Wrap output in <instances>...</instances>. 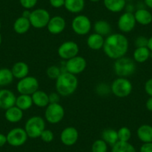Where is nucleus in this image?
Instances as JSON below:
<instances>
[{
	"mask_svg": "<svg viewBox=\"0 0 152 152\" xmlns=\"http://www.w3.org/2000/svg\"><path fill=\"white\" fill-rule=\"evenodd\" d=\"M1 26H2V25H1V22H0V29H1Z\"/></svg>",
	"mask_w": 152,
	"mask_h": 152,
	"instance_id": "51",
	"label": "nucleus"
},
{
	"mask_svg": "<svg viewBox=\"0 0 152 152\" xmlns=\"http://www.w3.org/2000/svg\"><path fill=\"white\" fill-rule=\"evenodd\" d=\"M17 96L12 91L8 89L0 90V108L7 110L14 106Z\"/></svg>",
	"mask_w": 152,
	"mask_h": 152,
	"instance_id": "16",
	"label": "nucleus"
},
{
	"mask_svg": "<svg viewBox=\"0 0 152 152\" xmlns=\"http://www.w3.org/2000/svg\"><path fill=\"white\" fill-rule=\"evenodd\" d=\"M66 23L65 19L61 16H54L51 17L49 23H48L47 30L51 34L58 35L62 33L66 28Z\"/></svg>",
	"mask_w": 152,
	"mask_h": 152,
	"instance_id": "15",
	"label": "nucleus"
},
{
	"mask_svg": "<svg viewBox=\"0 0 152 152\" xmlns=\"http://www.w3.org/2000/svg\"><path fill=\"white\" fill-rule=\"evenodd\" d=\"M7 143V137L6 135L0 133V148L5 145Z\"/></svg>",
	"mask_w": 152,
	"mask_h": 152,
	"instance_id": "43",
	"label": "nucleus"
},
{
	"mask_svg": "<svg viewBox=\"0 0 152 152\" xmlns=\"http://www.w3.org/2000/svg\"><path fill=\"white\" fill-rule=\"evenodd\" d=\"M137 23L142 26H148L152 23V14L145 8H139L134 13Z\"/></svg>",
	"mask_w": 152,
	"mask_h": 152,
	"instance_id": "21",
	"label": "nucleus"
},
{
	"mask_svg": "<svg viewBox=\"0 0 152 152\" xmlns=\"http://www.w3.org/2000/svg\"><path fill=\"white\" fill-rule=\"evenodd\" d=\"M31 27V23L28 19L23 17H20L14 21L13 25L14 31L18 34H24L27 33Z\"/></svg>",
	"mask_w": 152,
	"mask_h": 152,
	"instance_id": "22",
	"label": "nucleus"
},
{
	"mask_svg": "<svg viewBox=\"0 0 152 152\" xmlns=\"http://www.w3.org/2000/svg\"><path fill=\"white\" fill-rule=\"evenodd\" d=\"M39 81L34 76H26L19 80L17 84V90L20 94L31 96L34 93L39 90Z\"/></svg>",
	"mask_w": 152,
	"mask_h": 152,
	"instance_id": "9",
	"label": "nucleus"
},
{
	"mask_svg": "<svg viewBox=\"0 0 152 152\" xmlns=\"http://www.w3.org/2000/svg\"><path fill=\"white\" fill-rule=\"evenodd\" d=\"M65 110L60 103H49L46 107L44 119L49 123L56 125L64 119Z\"/></svg>",
	"mask_w": 152,
	"mask_h": 152,
	"instance_id": "6",
	"label": "nucleus"
},
{
	"mask_svg": "<svg viewBox=\"0 0 152 152\" xmlns=\"http://www.w3.org/2000/svg\"><path fill=\"white\" fill-rule=\"evenodd\" d=\"M104 7L112 13H119L126 6V0H103Z\"/></svg>",
	"mask_w": 152,
	"mask_h": 152,
	"instance_id": "24",
	"label": "nucleus"
},
{
	"mask_svg": "<svg viewBox=\"0 0 152 152\" xmlns=\"http://www.w3.org/2000/svg\"><path fill=\"white\" fill-rule=\"evenodd\" d=\"M90 2H99V1H100V0H90Z\"/></svg>",
	"mask_w": 152,
	"mask_h": 152,
	"instance_id": "50",
	"label": "nucleus"
},
{
	"mask_svg": "<svg viewBox=\"0 0 152 152\" xmlns=\"http://www.w3.org/2000/svg\"><path fill=\"white\" fill-rule=\"evenodd\" d=\"M102 139L107 144L113 146L119 141L117 131L113 129V128L104 129L102 133Z\"/></svg>",
	"mask_w": 152,
	"mask_h": 152,
	"instance_id": "28",
	"label": "nucleus"
},
{
	"mask_svg": "<svg viewBox=\"0 0 152 152\" xmlns=\"http://www.w3.org/2000/svg\"><path fill=\"white\" fill-rule=\"evenodd\" d=\"M51 19L49 11L44 8H37L31 13L29 21L31 26L37 29L46 28Z\"/></svg>",
	"mask_w": 152,
	"mask_h": 152,
	"instance_id": "8",
	"label": "nucleus"
},
{
	"mask_svg": "<svg viewBox=\"0 0 152 152\" xmlns=\"http://www.w3.org/2000/svg\"><path fill=\"white\" fill-rule=\"evenodd\" d=\"M6 137L7 143L13 147H20L23 145L28 138L24 128L19 127L11 129Z\"/></svg>",
	"mask_w": 152,
	"mask_h": 152,
	"instance_id": "11",
	"label": "nucleus"
},
{
	"mask_svg": "<svg viewBox=\"0 0 152 152\" xmlns=\"http://www.w3.org/2000/svg\"><path fill=\"white\" fill-rule=\"evenodd\" d=\"M2 87V86H1V85H0V87Z\"/></svg>",
	"mask_w": 152,
	"mask_h": 152,
	"instance_id": "52",
	"label": "nucleus"
},
{
	"mask_svg": "<svg viewBox=\"0 0 152 152\" xmlns=\"http://www.w3.org/2000/svg\"><path fill=\"white\" fill-rule=\"evenodd\" d=\"M14 78L11 69L8 68L0 69V85L2 87L11 84L14 81Z\"/></svg>",
	"mask_w": 152,
	"mask_h": 152,
	"instance_id": "31",
	"label": "nucleus"
},
{
	"mask_svg": "<svg viewBox=\"0 0 152 152\" xmlns=\"http://www.w3.org/2000/svg\"><path fill=\"white\" fill-rule=\"evenodd\" d=\"M144 2L148 8L152 9V0H144Z\"/></svg>",
	"mask_w": 152,
	"mask_h": 152,
	"instance_id": "48",
	"label": "nucleus"
},
{
	"mask_svg": "<svg viewBox=\"0 0 152 152\" xmlns=\"http://www.w3.org/2000/svg\"><path fill=\"white\" fill-rule=\"evenodd\" d=\"M25 131L28 138H40L42 132L46 129V120L40 116H33L25 124Z\"/></svg>",
	"mask_w": 152,
	"mask_h": 152,
	"instance_id": "4",
	"label": "nucleus"
},
{
	"mask_svg": "<svg viewBox=\"0 0 152 152\" xmlns=\"http://www.w3.org/2000/svg\"><path fill=\"white\" fill-rule=\"evenodd\" d=\"M119 141L129 142L131 138V131L128 127H122L117 131Z\"/></svg>",
	"mask_w": 152,
	"mask_h": 152,
	"instance_id": "33",
	"label": "nucleus"
},
{
	"mask_svg": "<svg viewBox=\"0 0 152 152\" xmlns=\"http://www.w3.org/2000/svg\"><path fill=\"white\" fill-rule=\"evenodd\" d=\"M40 139L42 141H43L46 143H49L53 141L54 138H55V135L54 133L51 131L50 129H45L44 131L42 132L41 135H40Z\"/></svg>",
	"mask_w": 152,
	"mask_h": 152,
	"instance_id": "35",
	"label": "nucleus"
},
{
	"mask_svg": "<svg viewBox=\"0 0 152 152\" xmlns=\"http://www.w3.org/2000/svg\"><path fill=\"white\" fill-rule=\"evenodd\" d=\"M79 46L75 42L68 40L60 45L58 49V55L64 61H68L71 58L78 55Z\"/></svg>",
	"mask_w": 152,
	"mask_h": 152,
	"instance_id": "10",
	"label": "nucleus"
},
{
	"mask_svg": "<svg viewBox=\"0 0 152 152\" xmlns=\"http://www.w3.org/2000/svg\"><path fill=\"white\" fill-rule=\"evenodd\" d=\"M85 7V0H65L64 8L72 14H79Z\"/></svg>",
	"mask_w": 152,
	"mask_h": 152,
	"instance_id": "25",
	"label": "nucleus"
},
{
	"mask_svg": "<svg viewBox=\"0 0 152 152\" xmlns=\"http://www.w3.org/2000/svg\"><path fill=\"white\" fill-rule=\"evenodd\" d=\"M38 0H20V3L24 9L31 10L36 6Z\"/></svg>",
	"mask_w": 152,
	"mask_h": 152,
	"instance_id": "37",
	"label": "nucleus"
},
{
	"mask_svg": "<svg viewBox=\"0 0 152 152\" xmlns=\"http://www.w3.org/2000/svg\"><path fill=\"white\" fill-rule=\"evenodd\" d=\"M129 49V42L125 34L121 33L110 34L104 39L103 51L107 57L116 60L125 56Z\"/></svg>",
	"mask_w": 152,
	"mask_h": 152,
	"instance_id": "1",
	"label": "nucleus"
},
{
	"mask_svg": "<svg viewBox=\"0 0 152 152\" xmlns=\"http://www.w3.org/2000/svg\"><path fill=\"white\" fill-rule=\"evenodd\" d=\"M78 86V78L75 75L67 72H62L55 80L56 92L61 96L67 97L76 91Z\"/></svg>",
	"mask_w": 152,
	"mask_h": 152,
	"instance_id": "2",
	"label": "nucleus"
},
{
	"mask_svg": "<svg viewBox=\"0 0 152 152\" xmlns=\"http://www.w3.org/2000/svg\"><path fill=\"white\" fill-rule=\"evenodd\" d=\"M137 69V65L134 59L124 56L116 60L114 62V72L118 77L128 78L132 75Z\"/></svg>",
	"mask_w": 152,
	"mask_h": 152,
	"instance_id": "3",
	"label": "nucleus"
},
{
	"mask_svg": "<svg viewBox=\"0 0 152 152\" xmlns=\"http://www.w3.org/2000/svg\"><path fill=\"white\" fill-rule=\"evenodd\" d=\"M140 152H152V142L143 143L140 149Z\"/></svg>",
	"mask_w": 152,
	"mask_h": 152,
	"instance_id": "42",
	"label": "nucleus"
},
{
	"mask_svg": "<svg viewBox=\"0 0 152 152\" xmlns=\"http://www.w3.org/2000/svg\"><path fill=\"white\" fill-rule=\"evenodd\" d=\"M137 135L143 143L152 142V126L147 124L140 125L137 131Z\"/></svg>",
	"mask_w": 152,
	"mask_h": 152,
	"instance_id": "23",
	"label": "nucleus"
},
{
	"mask_svg": "<svg viewBox=\"0 0 152 152\" xmlns=\"http://www.w3.org/2000/svg\"><path fill=\"white\" fill-rule=\"evenodd\" d=\"M151 57V51L148 47L136 48L133 52V59L136 63L142 64L147 61Z\"/></svg>",
	"mask_w": 152,
	"mask_h": 152,
	"instance_id": "27",
	"label": "nucleus"
},
{
	"mask_svg": "<svg viewBox=\"0 0 152 152\" xmlns=\"http://www.w3.org/2000/svg\"><path fill=\"white\" fill-rule=\"evenodd\" d=\"M148 41V38H147L146 37L139 36L135 39L134 45H135L136 48L147 47Z\"/></svg>",
	"mask_w": 152,
	"mask_h": 152,
	"instance_id": "38",
	"label": "nucleus"
},
{
	"mask_svg": "<svg viewBox=\"0 0 152 152\" xmlns=\"http://www.w3.org/2000/svg\"><path fill=\"white\" fill-rule=\"evenodd\" d=\"M144 89L145 93L150 97H152V78L146 81V82L145 83Z\"/></svg>",
	"mask_w": 152,
	"mask_h": 152,
	"instance_id": "40",
	"label": "nucleus"
},
{
	"mask_svg": "<svg viewBox=\"0 0 152 152\" xmlns=\"http://www.w3.org/2000/svg\"><path fill=\"white\" fill-rule=\"evenodd\" d=\"M79 137V133L75 127L69 126L61 131L60 139L64 145L72 146L77 142Z\"/></svg>",
	"mask_w": 152,
	"mask_h": 152,
	"instance_id": "14",
	"label": "nucleus"
},
{
	"mask_svg": "<svg viewBox=\"0 0 152 152\" xmlns=\"http://www.w3.org/2000/svg\"><path fill=\"white\" fill-rule=\"evenodd\" d=\"M11 72H12L14 78L20 80L28 75L29 66L26 62L18 61L13 65Z\"/></svg>",
	"mask_w": 152,
	"mask_h": 152,
	"instance_id": "18",
	"label": "nucleus"
},
{
	"mask_svg": "<svg viewBox=\"0 0 152 152\" xmlns=\"http://www.w3.org/2000/svg\"><path fill=\"white\" fill-rule=\"evenodd\" d=\"M33 104L37 107L46 108L49 104V94L43 90H37L31 95Z\"/></svg>",
	"mask_w": 152,
	"mask_h": 152,
	"instance_id": "17",
	"label": "nucleus"
},
{
	"mask_svg": "<svg viewBox=\"0 0 152 152\" xmlns=\"http://www.w3.org/2000/svg\"><path fill=\"white\" fill-rule=\"evenodd\" d=\"M31 11L30 10L25 9L24 11H23V12L22 13V17H26V18L28 19V20H29V17H30V15H31Z\"/></svg>",
	"mask_w": 152,
	"mask_h": 152,
	"instance_id": "45",
	"label": "nucleus"
},
{
	"mask_svg": "<svg viewBox=\"0 0 152 152\" xmlns=\"http://www.w3.org/2000/svg\"><path fill=\"white\" fill-rule=\"evenodd\" d=\"M137 22L134 17V13L131 12H124L119 17L117 21L118 28L122 33H129L132 31L135 28Z\"/></svg>",
	"mask_w": 152,
	"mask_h": 152,
	"instance_id": "13",
	"label": "nucleus"
},
{
	"mask_svg": "<svg viewBox=\"0 0 152 152\" xmlns=\"http://www.w3.org/2000/svg\"><path fill=\"white\" fill-rule=\"evenodd\" d=\"M87 61L85 58L84 57L77 55L66 61L65 64V69L67 72L77 75L82 73L85 70V69L87 68Z\"/></svg>",
	"mask_w": 152,
	"mask_h": 152,
	"instance_id": "12",
	"label": "nucleus"
},
{
	"mask_svg": "<svg viewBox=\"0 0 152 152\" xmlns=\"http://www.w3.org/2000/svg\"><path fill=\"white\" fill-rule=\"evenodd\" d=\"M5 118L11 123H17L23 118V111L17 107L16 105L5 110Z\"/></svg>",
	"mask_w": 152,
	"mask_h": 152,
	"instance_id": "20",
	"label": "nucleus"
},
{
	"mask_svg": "<svg viewBox=\"0 0 152 152\" xmlns=\"http://www.w3.org/2000/svg\"><path fill=\"white\" fill-rule=\"evenodd\" d=\"M93 29H94L95 33L98 34L102 35V37H107L110 35L112 31V28H111L110 24L107 21L104 20H97L94 23L93 26Z\"/></svg>",
	"mask_w": 152,
	"mask_h": 152,
	"instance_id": "26",
	"label": "nucleus"
},
{
	"mask_svg": "<svg viewBox=\"0 0 152 152\" xmlns=\"http://www.w3.org/2000/svg\"><path fill=\"white\" fill-rule=\"evenodd\" d=\"M145 107L148 110L152 112V97H149L146 101Z\"/></svg>",
	"mask_w": 152,
	"mask_h": 152,
	"instance_id": "44",
	"label": "nucleus"
},
{
	"mask_svg": "<svg viewBox=\"0 0 152 152\" xmlns=\"http://www.w3.org/2000/svg\"><path fill=\"white\" fill-rule=\"evenodd\" d=\"M111 152H137V151L129 142L118 141L112 146Z\"/></svg>",
	"mask_w": 152,
	"mask_h": 152,
	"instance_id": "30",
	"label": "nucleus"
},
{
	"mask_svg": "<svg viewBox=\"0 0 152 152\" xmlns=\"http://www.w3.org/2000/svg\"><path fill=\"white\" fill-rule=\"evenodd\" d=\"M125 9H126L127 12H131L133 13V10H134V7H133L132 5H127L125 6Z\"/></svg>",
	"mask_w": 152,
	"mask_h": 152,
	"instance_id": "47",
	"label": "nucleus"
},
{
	"mask_svg": "<svg viewBox=\"0 0 152 152\" xmlns=\"http://www.w3.org/2000/svg\"><path fill=\"white\" fill-rule=\"evenodd\" d=\"M65 0H49V4L54 8H61L64 7Z\"/></svg>",
	"mask_w": 152,
	"mask_h": 152,
	"instance_id": "39",
	"label": "nucleus"
},
{
	"mask_svg": "<svg viewBox=\"0 0 152 152\" xmlns=\"http://www.w3.org/2000/svg\"><path fill=\"white\" fill-rule=\"evenodd\" d=\"M147 47L148 48L151 52H152V36L150 38H148V46Z\"/></svg>",
	"mask_w": 152,
	"mask_h": 152,
	"instance_id": "46",
	"label": "nucleus"
},
{
	"mask_svg": "<svg viewBox=\"0 0 152 152\" xmlns=\"http://www.w3.org/2000/svg\"><path fill=\"white\" fill-rule=\"evenodd\" d=\"M33 104L31 96H29V95L20 94V96H17L16 99L15 105L23 111L30 109Z\"/></svg>",
	"mask_w": 152,
	"mask_h": 152,
	"instance_id": "29",
	"label": "nucleus"
},
{
	"mask_svg": "<svg viewBox=\"0 0 152 152\" xmlns=\"http://www.w3.org/2000/svg\"><path fill=\"white\" fill-rule=\"evenodd\" d=\"M110 90L113 94L116 97H128L133 90L132 83L128 78L118 77L111 84Z\"/></svg>",
	"mask_w": 152,
	"mask_h": 152,
	"instance_id": "5",
	"label": "nucleus"
},
{
	"mask_svg": "<svg viewBox=\"0 0 152 152\" xmlns=\"http://www.w3.org/2000/svg\"><path fill=\"white\" fill-rule=\"evenodd\" d=\"M108 145L102 139H99L94 141L91 147L92 152H107Z\"/></svg>",
	"mask_w": 152,
	"mask_h": 152,
	"instance_id": "32",
	"label": "nucleus"
},
{
	"mask_svg": "<svg viewBox=\"0 0 152 152\" xmlns=\"http://www.w3.org/2000/svg\"><path fill=\"white\" fill-rule=\"evenodd\" d=\"M111 91L110 87H109L107 84L102 83V84H99V85L96 87V92L100 96H105V95L109 94L110 92Z\"/></svg>",
	"mask_w": 152,
	"mask_h": 152,
	"instance_id": "36",
	"label": "nucleus"
},
{
	"mask_svg": "<svg viewBox=\"0 0 152 152\" xmlns=\"http://www.w3.org/2000/svg\"><path fill=\"white\" fill-rule=\"evenodd\" d=\"M73 32L79 36H84L90 33L92 29V23L87 16L79 14L73 18L71 23Z\"/></svg>",
	"mask_w": 152,
	"mask_h": 152,
	"instance_id": "7",
	"label": "nucleus"
},
{
	"mask_svg": "<svg viewBox=\"0 0 152 152\" xmlns=\"http://www.w3.org/2000/svg\"><path fill=\"white\" fill-rule=\"evenodd\" d=\"M104 39L102 35L96 33H93L88 36L87 39V45L90 49L94 51L100 50L103 49Z\"/></svg>",
	"mask_w": 152,
	"mask_h": 152,
	"instance_id": "19",
	"label": "nucleus"
},
{
	"mask_svg": "<svg viewBox=\"0 0 152 152\" xmlns=\"http://www.w3.org/2000/svg\"><path fill=\"white\" fill-rule=\"evenodd\" d=\"M62 73L61 69L57 66H51L46 69V75L49 78L53 80H56Z\"/></svg>",
	"mask_w": 152,
	"mask_h": 152,
	"instance_id": "34",
	"label": "nucleus"
},
{
	"mask_svg": "<svg viewBox=\"0 0 152 152\" xmlns=\"http://www.w3.org/2000/svg\"><path fill=\"white\" fill-rule=\"evenodd\" d=\"M2 35L0 34V46L2 44Z\"/></svg>",
	"mask_w": 152,
	"mask_h": 152,
	"instance_id": "49",
	"label": "nucleus"
},
{
	"mask_svg": "<svg viewBox=\"0 0 152 152\" xmlns=\"http://www.w3.org/2000/svg\"><path fill=\"white\" fill-rule=\"evenodd\" d=\"M60 97H61V96L57 92L51 93L50 94H49V102L50 103H59Z\"/></svg>",
	"mask_w": 152,
	"mask_h": 152,
	"instance_id": "41",
	"label": "nucleus"
}]
</instances>
